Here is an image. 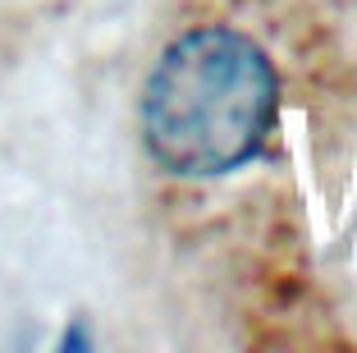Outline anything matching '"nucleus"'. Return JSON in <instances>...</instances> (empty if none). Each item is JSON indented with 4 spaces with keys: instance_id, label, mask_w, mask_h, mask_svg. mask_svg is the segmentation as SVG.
Segmentation results:
<instances>
[{
    "instance_id": "1",
    "label": "nucleus",
    "mask_w": 357,
    "mask_h": 353,
    "mask_svg": "<svg viewBox=\"0 0 357 353\" xmlns=\"http://www.w3.org/2000/svg\"><path fill=\"white\" fill-rule=\"evenodd\" d=\"M280 78L238 28H192L160 51L142 83V143L165 175L215 179L248 166L271 138Z\"/></svg>"
}]
</instances>
